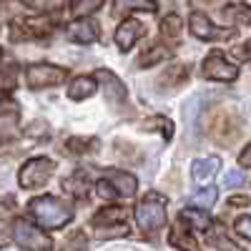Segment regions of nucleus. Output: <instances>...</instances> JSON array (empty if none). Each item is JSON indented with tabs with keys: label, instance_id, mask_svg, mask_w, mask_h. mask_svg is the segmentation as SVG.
<instances>
[{
	"label": "nucleus",
	"instance_id": "1",
	"mask_svg": "<svg viewBox=\"0 0 251 251\" xmlns=\"http://www.w3.org/2000/svg\"><path fill=\"white\" fill-rule=\"evenodd\" d=\"M30 214L35 216V221L46 228H60L73 219V208L68 203H63L60 199L53 196H40L30 201Z\"/></svg>",
	"mask_w": 251,
	"mask_h": 251
},
{
	"label": "nucleus",
	"instance_id": "2",
	"mask_svg": "<svg viewBox=\"0 0 251 251\" xmlns=\"http://www.w3.org/2000/svg\"><path fill=\"white\" fill-rule=\"evenodd\" d=\"M206 131H208L214 143L228 149V146H234L241 136V121H239V116L228 113V111H216V113L208 116Z\"/></svg>",
	"mask_w": 251,
	"mask_h": 251
},
{
	"label": "nucleus",
	"instance_id": "3",
	"mask_svg": "<svg viewBox=\"0 0 251 251\" xmlns=\"http://www.w3.org/2000/svg\"><path fill=\"white\" fill-rule=\"evenodd\" d=\"M136 221L143 234H153L166 224V199L158 194H149L136 206Z\"/></svg>",
	"mask_w": 251,
	"mask_h": 251
},
{
	"label": "nucleus",
	"instance_id": "4",
	"mask_svg": "<svg viewBox=\"0 0 251 251\" xmlns=\"http://www.w3.org/2000/svg\"><path fill=\"white\" fill-rule=\"evenodd\" d=\"M55 171V163L46 156H40V158H30L25 161V166L20 169L18 174V183L23 186V188H40V186H46L48 178L53 176Z\"/></svg>",
	"mask_w": 251,
	"mask_h": 251
},
{
	"label": "nucleus",
	"instance_id": "5",
	"mask_svg": "<svg viewBox=\"0 0 251 251\" xmlns=\"http://www.w3.org/2000/svg\"><path fill=\"white\" fill-rule=\"evenodd\" d=\"M98 83H100V91L106 96V103L113 111H128V91H126L123 83L111 73V71H98Z\"/></svg>",
	"mask_w": 251,
	"mask_h": 251
},
{
	"label": "nucleus",
	"instance_id": "6",
	"mask_svg": "<svg viewBox=\"0 0 251 251\" xmlns=\"http://www.w3.org/2000/svg\"><path fill=\"white\" fill-rule=\"evenodd\" d=\"M13 239L23 246V249H28V251H50V246H53V241L40 231V228H35L33 224H28V221H15V226H13Z\"/></svg>",
	"mask_w": 251,
	"mask_h": 251
},
{
	"label": "nucleus",
	"instance_id": "7",
	"mask_svg": "<svg viewBox=\"0 0 251 251\" xmlns=\"http://www.w3.org/2000/svg\"><path fill=\"white\" fill-rule=\"evenodd\" d=\"M68 75L66 68H58V66H48V63H35L25 71V78H28V86L30 88H50V86H58L63 83V78Z\"/></svg>",
	"mask_w": 251,
	"mask_h": 251
},
{
	"label": "nucleus",
	"instance_id": "8",
	"mask_svg": "<svg viewBox=\"0 0 251 251\" xmlns=\"http://www.w3.org/2000/svg\"><path fill=\"white\" fill-rule=\"evenodd\" d=\"M201 73H203V78H208V80H224V83H231V80H236L239 68L234 66V63H228V60L224 58V53L214 50V53H208V58L203 60Z\"/></svg>",
	"mask_w": 251,
	"mask_h": 251
},
{
	"label": "nucleus",
	"instance_id": "9",
	"mask_svg": "<svg viewBox=\"0 0 251 251\" xmlns=\"http://www.w3.org/2000/svg\"><path fill=\"white\" fill-rule=\"evenodd\" d=\"M66 33H68V38L73 40V43H83V46L96 43L98 35H100L98 25L93 23V20H88V18H80V20H75V23H71Z\"/></svg>",
	"mask_w": 251,
	"mask_h": 251
},
{
	"label": "nucleus",
	"instance_id": "10",
	"mask_svg": "<svg viewBox=\"0 0 251 251\" xmlns=\"http://www.w3.org/2000/svg\"><path fill=\"white\" fill-rule=\"evenodd\" d=\"M191 33L199 38V40H219V38H228L231 35V30H219V28H214L211 25V20H208L206 15H201V13H194L191 15Z\"/></svg>",
	"mask_w": 251,
	"mask_h": 251
},
{
	"label": "nucleus",
	"instance_id": "11",
	"mask_svg": "<svg viewBox=\"0 0 251 251\" xmlns=\"http://www.w3.org/2000/svg\"><path fill=\"white\" fill-rule=\"evenodd\" d=\"M143 35V25L138 23V20H123V23L118 25V30H116V43H118V48L123 50V53H128L133 46H136V40Z\"/></svg>",
	"mask_w": 251,
	"mask_h": 251
},
{
	"label": "nucleus",
	"instance_id": "12",
	"mask_svg": "<svg viewBox=\"0 0 251 251\" xmlns=\"http://www.w3.org/2000/svg\"><path fill=\"white\" fill-rule=\"evenodd\" d=\"M108 181L113 183V191L121 196H133L138 191V178L133 174H126V171H111Z\"/></svg>",
	"mask_w": 251,
	"mask_h": 251
},
{
	"label": "nucleus",
	"instance_id": "13",
	"mask_svg": "<svg viewBox=\"0 0 251 251\" xmlns=\"http://www.w3.org/2000/svg\"><path fill=\"white\" fill-rule=\"evenodd\" d=\"M219 169H221V158H216V156L199 158V161L191 163V176H194L196 181H206V178H211Z\"/></svg>",
	"mask_w": 251,
	"mask_h": 251
},
{
	"label": "nucleus",
	"instance_id": "14",
	"mask_svg": "<svg viewBox=\"0 0 251 251\" xmlns=\"http://www.w3.org/2000/svg\"><path fill=\"white\" fill-rule=\"evenodd\" d=\"M128 10H149L153 13L156 10V3L153 0H113V15L121 18Z\"/></svg>",
	"mask_w": 251,
	"mask_h": 251
},
{
	"label": "nucleus",
	"instance_id": "15",
	"mask_svg": "<svg viewBox=\"0 0 251 251\" xmlns=\"http://www.w3.org/2000/svg\"><path fill=\"white\" fill-rule=\"evenodd\" d=\"M171 244H174V246H181V249H186V251H201L199 244H196L191 236H188L186 221H183V219H178L176 226H174V231H171Z\"/></svg>",
	"mask_w": 251,
	"mask_h": 251
},
{
	"label": "nucleus",
	"instance_id": "16",
	"mask_svg": "<svg viewBox=\"0 0 251 251\" xmlns=\"http://www.w3.org/2000/svg\"><path fill=\"white\" fill-rule=\"evenodd\" d=\"M96 93V80L93 78H88V75H80V78H75L71 86H68V96L73 98V100H80V98H88V96H93Z\"/></svg>",
	"mask_w": 251,
	"mask_h": 251
},
{
	"label": "nucleus",
	"instance_id": "17",
	"mask_svg": "<svg viewBox=\"0 0 251 251\" xmlns=\"http://www.w3.org/2000/svg\"><path fill=\"white\" fill-rule=\"evenodd\" d=\"M93 224H96V228H106L111 224H123V208H118V206L100 208V211L96 214V219H93Z\"/></svg>",
	"mask_w": 251,
	"mask_h": 251
},
{
	"label": "nucleus",
	"instance_id": "18",
	"mask_svg": "<svg viewBox=\"0 0 251 251\" xmlns=\"http://www.w3.org/2000/svg\"><path fill=\"white\" fill-rule=\"evenodd\" d=\"M63 188H66L68 194H73V196H86L88 194V176L83 174V171H75L71 178H66L63 181Z\"/></svg>",
	"mask_w": 251,
	"mask_h": 251
},
{
	"label": "nucleus",
	"instance_id": "19",
	"mask_svg": "<svg viewBox=\"0 0 251 251\" xmlns=\"http://www.w3.org/2000/svg\"><path fill=\"white\" fill-rule=\"evenodd\" d=\"M186 73H188V68L186 66H174V68H169L161 78H158V86L161 88H171V86H178V83H183L186 80Z\"/></svg>",
	"mask_w": 251,
	"mask_h": 251
},
{
	"label": "nucleus",
	"instance_id": "20",
	"mask_svg": "<svg viewBox=\"0 0 251 251\" xmlns=\"http://www.w3.org/2000/svg\"><path fill=\"white\" fill-rule=\"evenodd\" d=\"M20 3H25L28 8L40 10V13H58L66 8L68 0H20Z\"/></svg>",
	"mask_w": 251,
	"mask_h": 251
},
{
	"label": "nucleus",
	"instance_id": "21",
	"mask_svg": "<svg viewBox=\"0 0 251 251\" xmlns=\"http://www.w3.org/2000/svg\"><path fill=\"white\" fill-rule=\"evenodd\" d=\"M169 55H171V50H169V48H163V46H153L151 50H146V53H143V58L138 60V66H141V68H151V66H156L158 60L169 58Z\"/></svg>",
	"mask_w": 251,
	"mask_h": 251
},
{
	"label": "nucleus",
	"instance_id": "22",
	"mask_svg": "<svg viewBox=\"0 0 251 251\" xmlns=\"http://www.w3.org/2000/svg\"><path fill=\"white\" fill-rule=\"evenodd\" d=\"M18 133V116L15 113H0V141H8Z\"/></svg>",
	"mask_w": 251,
	"mask_h": 251
},
{
	"label": "nucleus",
	"instance_id": "23",
	"mask_svg": "<svg viewBox=\"0 0 251 251\" xmlns=\"http://www.w3.org/2000/svg\"><path fill=\"white\" fill-rule=\"evenodd\" d=\"M161 35L169 38V40H176L181 35V18L178 15H166L161 20Z\"/></svg>",
	"mask_w": 251,
	"mask_h": 251
},
{
	"label": "nucleus",
	"instance_id": "24",
	"mask_svg": "<svg viewBox=\"0 0 251 251\" xmlns=\"http://www.w3.org/2000/svg\"><path fill=\"white\" fill-rule=\"evenodd\" d=\"M216 196H219V191H216L214 186H208V188H201V191L194 194V203L199 208H211L216 203Z\"/></svg>",
	"mask_w": 251,
	"mask_h": 251
},
{
	"label": "nucleus",
	"instance_id": "25",
	"mask_svg": "<svg viewBox=\"0 0 251 251\" xmlns=\"http://www.w3.org/2000/svg\"><path fill=\"white\" fill-rule=\"evenodd\" d=\"M181 219L186 224H194L196 228H201V231H206V228L211 226V219H208L206 214H201V211H194V208H186V211L181 214Z\"/></svg>",
	"mask_w": 251,
	"mask_h": 251
},
{
	"label": "nucleus",
	"instance_id": "26",
	"mask_svg": "<svg viewBox=\"0 0 251 251\" xmlns=\"http://www.w3.org/2000/svg\"><path fill=\"white\" fill-rule=\"evenodd\" d=\"M211 244H214L216 251H244L239 244H234L224 231H214V234H211Z\"/></svg>",
	"mask_w": 251,
	"mask_h": 251
},
{
	"label": "nucleus",
	"instance_id": "27",
	"mask_svg": "<svg viewBox=\"0 0 251 251\" xmlns=\"http://www.w3.org/2000/svg\"><path fill=\"white\" fill-rule=\"evenodd\" d=\"M143 131H151V128H163V133H166V138H171V133H174V123L169 121V118H161V116H156V118H149L143 126H141Z\"/></svg>",
	"mask_w": 251,
	"mask_h": 251
},
{
	"label": "nucleus",
	"instance_id": "28",
	"mask_svg": "<svg viewBox=\"0 0 251 251\" xmlns=\"http://www.w3.org/2000/svg\"><path fill=\"white\" fill-rule=\"evenodd\" d=\"M103 5V0H73V13L75 15H91Z\"/></svg>",
	"mask_w": 251,
	"mask_h": 251
},
{
	"label": "nucleus",
	"instance_id": "29",
	"mask_svg": "<svg viewBox=\"0 0 251 251\" xmlns=\"http://www.w3.org/2000/svg\"><path fill=\"white\" fill-rule=\"evenodd\" d=\"M15 80V66H0V91H10Z\"/></svg>",
	"mask_w": 251,
	"mask_h": 251
},
{
	"label": "nucleus",
	"instance_id": "30",
	"mask_svg": "<svg viewBox=\"0 0 251 251\" xmlns=\"http://www.w3.org/2000/svg\"><path fill=\"white\" fill-rule=\"evenodd\" d=\"M224 15L226 18H236L239 23H244V25H251V8H246V5H234V8H228Z\"/></svg>",
	"mask_w": 251,
	"mask_h": 251
},
{
	"label": "nucleus",
	"instance_id": "31",
	"mask_svg": "<svg viewBox=\"0 0 251 251\" xmlns=\"http://www.w3.org/2000/svg\"><path fill=\"white\" fill-rule=\"evenodd\" d=\"M15 208H18V203H15V199H13L10 194H5V196H0V221H5V219H10V216L15 214Z\"/></svg>",
	"mask_w": 251,
	"mask_h": 251
},
{
	"label": "nucleus",
	"instance_id": "32",
	"mask_svg": "<svg viewBox=\"0 0 251 251\" xmlns=\"http://www.w3.org/2000/svg\"><path fill=\"white\" fill-rule=\"evenodd\" d=\"M236 231L244 236V239H251V216H241L236 221Z\"/></svg>",
	"mask_w": 251,
	"mask_h": 251
},
{
	"label": "nucleus",
	"instance_id": "33",
	"mask_svg": "<svg viewBox=\"0 0 251 251\" xmlns=\"http://www.w3.org/2000/svg\"><path fill=\"white\" fill-rule=\"evenodd\" d=\"M241 183H244V176H241L239 171H228L226 178H224V186H226V188H236V186H241Z\"/></svg>",
	"mask_w": 251,
	"mask_h": 251
},
{
	"label": "nucleus",
	"instance_id": "34",
	"mask_svg": "<svg viewBox=\"0 0 251 251\" xmlns=\"http://www.w3.org/2000/svg\"><path fill=\"white\" fill-rule=\"evenodd\" d=\"M83 246H86V239H83V234L78 231V234H73L71 236V241H68V246L63 249V251H80Z\"/></svg>",
	"mask_w": 251,
	"mask_h": 251
},
{
	"label": "nucleus",
	"instance_id": "35",
	"mask_svg": "<svg viewBox=\"0 0 251 251\" xmlns=\"http://www.w3.org/2000/svg\"><path fill=\"white\" fill-rule=\"evenodd\" d=\"M98 194H100L103 199H113V196H118V194L113 191V186H111L108 181H98Z\"/></svg>",
	"mask_w": 251,
	"mask_h": 251
},
{
	"label": "nucleus",
	"instance_id": "36",
	"mask_svg": "<svg viewBox=\"0 0 251 251\" xmlns=\"http://www.w3.org/2000/svg\"><path fill=\"white\" fill-rule=\"evenodd\" d=\"M239 163H241V169H251V143H249L246 149L241 151V156H239Z\"/></svg>",
	"mask_w": 251,
	"mask_h": 251
},
{
	"label": "nucleus",
	"instance_id": "37",
	"mask_svg": "<svg viewBox=\"0 0 251 251\" xmlns=\"http://www.w3.org/2000/svg\"><path fill=\"white\" fill-rule=\"evenodd\" d=\"M91 146H93V141H91V143L78 141V138H71V141H68V149H73V151H86V149H91Z\"/></svg>",
	"mask_w": 251,
	"mask_h": 251
},
{
	"label": "nucleus",
	"instance_id": "38",
	"mask_svg": "<svg viewBox=\"0 0 251 251\" xmlns=\"http://www.w3.org/2000/svg\"><path fill=\"white\" fill-rule=\"evenodd\" d=\"M221 0H191V8H211V5H219Z\"/></svg>",
	"mask_w": 251,
	"mask_h": 251
},
{
	"label": "nucleus",
	"instance_id": "39",
	"mask_svg": "<svg viewBox=\"0 0 251 251\" xmlns=\"http://www.w3.org/2000/svg\"><path fill=\"white\" fill-rule=\"evenodd\" d=\"M228 203H231V206H241V208H244V206H249V203H251V199H246V196H234Z\"/></svg>",
	"mask_w": 251,
	"mask_h": 251
},
{
	"label": "nucleus",
	"instance_id": "40",
	"mask_svg": "<svg viewBox=\"0 0 251 251\" xmlns=\"http://www.w3.org/2000/svg\"><path fill=\"white\" fill-rule=\"evenodd\" d=\"M244 53H246V55H249V60H251V40H249V43L244 46Z\"/></svg>",
	"mask_w": 251,
	"mask_h": 251
}]
</instances>
